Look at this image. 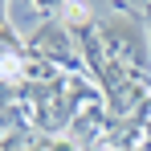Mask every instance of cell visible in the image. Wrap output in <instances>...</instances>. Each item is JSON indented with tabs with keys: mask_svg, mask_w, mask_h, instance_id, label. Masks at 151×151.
<instances>
[{
	"mask_svg": "<svg viewBox=\"0 0 151 151\" xmlns=\"http://www.w3.org/2000/svg\"><path fill=\"white\" fill-rule=\"evenodd\" d=\"M74 29L65 25V21H45V25L33 33V53L37 57H45V61H57L61 70H78L82 61H78V49H74Z\"/></svg>",
	"mask_w": 151,
	"mask_h": 151,
	"instance_id": "cell-1",
	"label": "cell"
}]
</instances>
